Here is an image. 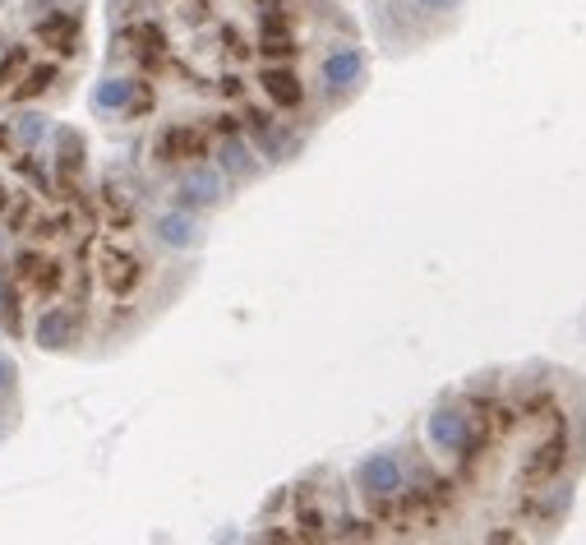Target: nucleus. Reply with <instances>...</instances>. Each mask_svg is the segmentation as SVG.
I'll return each instance as SVG.
<instances>
[{
	"label": "nucleus",
	"mask_w": 586,
	"mask_h": 545,
	"mask_svg": "<svg viewBox=\"0 0 586 545\" xmlns=\"http://www.w3.org/2000/svg\"><path fill=\"white\" fill-rule=\"evenodd\" d=\"M568 467H573V425H568V416L559 407L554 416H545V435L522 458V485H550Z\"/></svg>",
	"instance_id": "1"
},
{
	"label": "nucleus",
	"mask_w": 586,
	"mask_h": 545,
	"mask_svg": "<svg viewBox=\"0 0 586 545\" xmlns=\"http://www.w3.org/2000/svg\"><path fill=\"white\" fill-rule=\"evenodd\" d=\"M568 504H573V485L563 476L550 485H522L513 495V518L522 527H554L568 513Z\"/></svg>",
	"instance_id": "2"
},
{
	"label": "nucleus",
	"mask_w": 586,
	"mask_h": 545,
	"mask_svg": "<svg viewBox=\"0 0 586 545\" xmlns=\"http://www.w3.org/2000/svg\"><path fill=\"white\" fill-rule=\"evenodd\" d=\"M356 485L365 499H393L397 490L407 485V472H402L397 453H370V458L356 467Z\"/></svg>",
	"instance_id": "3"
},
{
	"label": "nucleus",
	"mask_w": 586,
	"mask_h": 545,
	"mask_svg": "<svg viewBox=\"0 0 586 545\" xmlns=\"http://www.w3.org/2000/svg\"><path fill=\"white\" fill-rule=\"evenodd\" d=\"M333 532H337V518L328 513V504H323L314 490H300L296 495V541L300 545H323Z\"/></svg>",
	"instance_id": "4"
},
{
	"label": "nucleus",
	"mask_w": 586,
	"mask_h": 545,
	"mask_svg": "<svg viewBox=\"0 0 586 545\" xmlns=\"http://www.w3.org/2000/svg\"><path fill=\"white\" fill-rule=\"evenodd\" d=\"M319 74H323V84L333 88V93H347V88H356L360 79H365V61H360V51L356 47H333L328 56H323V65H319Z\"/></svg>",
	"instance_id": "5"
},
{
	"label": "nucleus",
	"mask_w": 586,
	"mask_h": 545,
	"mask_svg": "<svg viewBox=\"0 0 586 545\" xmlns=\"http://www.w3.org/2000/svg\"><path fill=\"white\" fill-rule=\"evenodd\" d=\"M139 268L144 264H139L130 250H107V255H102V278H107V287L116 291V296H130V291L139 287V278H144Z\"/></svg>",
	"instance_id": "6"
},
{
	"label": "nucleus",
	"mask_w": 586,
	"mask_h": 545,
	"mask_svg": "<svg viewBox=\"0 0 586 545\" xmlns=\"http://www.w3.org/2000/svg\"><path fill=\"white\" fill-rule=\"evenodd\" d=\"M74 328H79V315H74L70 305H51L47 315L37 319V342H42V347H51V352H56V347H70Z\"/></svg>",
	"instance_id": "7"
},
{
	"label": "nucleus",
	"mask_w": 586,
	"mask_h": 545,
	"mask_svg": "<svg viewBox=\"0 0 586 545\" xmlns=\"http://www.w3.org/2000/svg\"><path fill=\"white\" fill-rule=\"evenodd\" d=\"M259 84H264V93L273 97L282 111H291V107H300V102H305V88H300V79L291 70H282V65L264 70V79H259Z\"/></svg>",
	"instance_id": "8"
},
{
	"label": "nucleus",
	"mask_w": 586,
	"mask_h": 545,
	"mask_svg": "<svg viewBox=\"0 0 586 545\" xmlns=\"http://www.w3.org/2000/svg\"><path fill=\"white\" fill-rule=\"evenodd\" d=\"M157 153L167 162H185V158H204V134L190 130V125H176V130L162 134V144H157Z\"/></svg>",
	"instance_id": "9"
},
{
	"label": "nucleus",
	"mask_w": 586,
	"mask_h": 545,
	"mask_svg": "<svg viewBox=\"0 0 586 545\" xmlns=\"http://www.w3.org/2000/svg\"><path fill=\"white\" fill-rule=\"evenodd\" d=\"M217 194H222V181H217V171L208 167H194L185 181H180V199L185 204H213Z\"/></svg>",
	"instance_id": "10"
},
{
	"label": "nucleus",
	"mask_w": 586,
	"mask_h": 545,
	"mask_svg": "<svg viewBox=\"0 0 586 545\" xmlns=\"http://www.w3.org/2000/svg\"><path fill=\"white\" fill-rule=\"evenodd\" d=\"M19 268H24V278L33 282L37 291H51L60 282V264H51V259H42V255H24Z\"/></svg>",
	"instance_id": "11"
},
{
	"label": "nucleus",
	"mask_w": 586,
	"mask_h": 545,
	"mask_svg": "<svg viewBox=\"0 0 586 545\" xmlns=\"http://www.w3.org/2000/svg\"><path fill=\"white\" fill-rule=\"evenodd\" d=\"M157 236L176 245V250H185V245H194V222L185 213H167V218H157Z\"/></svg>",
	"instance_id": "12"
},
{
	"label": "nucleus",
	"mask_w": 586,
	"mask_h": 545,
	"mask_svg": "<svg viewBox=\"0 0 586 545\" xmlns=\"http://www.w3.org/2000/svg\"><path fill=\"white\" fill-rule=\"evenodd\" d=\"M130 97H134V84H130V79H107V84L97 88L93 102H97V111H120L125 102H130Z\"/></svg>",
	"instance_id": "13"
},
{
	"label": "nucleus",
	"mask_w": 586,
	"mask_h": 545,
	"mask_svg": "<svg viewBox=\"0 0 586 545\" xmlns=\"http://www.w3.org/2000/svg\"><path fill=\"white\" fill-rule=\"evenodd\" d=\"M222 167L231 171V176H245V171H254V153L240 139H231V144H222Z\"/></svg>",
	"instance_id": "14"
},
{
	"label": "nucleus",
	"mask_w": 586,
	"mask_h": 545,
	"mask_svg": "<svg viewBox=\"0 0 586 545\" xmlns=\"http://www.w3.org/2000/svg\"><path fill=\"white\" fill-rule=\"evenodd\" d=\"M485 545H536V536H531L522 522H513V527H494V532L485 536Z\"/></svg>",
	"instance_id": "15"
},
{
	"label": "nucleus",
	"mask_w": 586,
	"mask_h": 545,
	"mask_svg": "<svg viewBox=\"0 0 586 545\" xmlns=\"http://www.w3.org/2000/svg\"><path fill=\"white\" fill-rule=\"evenodd\" d=\"M10 384H14V365L5 361V356H0V393H5Z\"/></svg>",
	"instance_id": "16"
},
{
	"label": "nucleus",
	"mask_w": 586,
	"mask_h": 545,
	"mask_svg": "<svg viewBox=\"0 0 586 545\" xmlns=\"http://www.w3.org/2000/svg\"><path fill=\"white\" fill-rule=\"evenodd\" d=\"M420 5H430V10H457V0H420Z\"/></svg>",
	"instance_id": "17"
}]
</instances>
